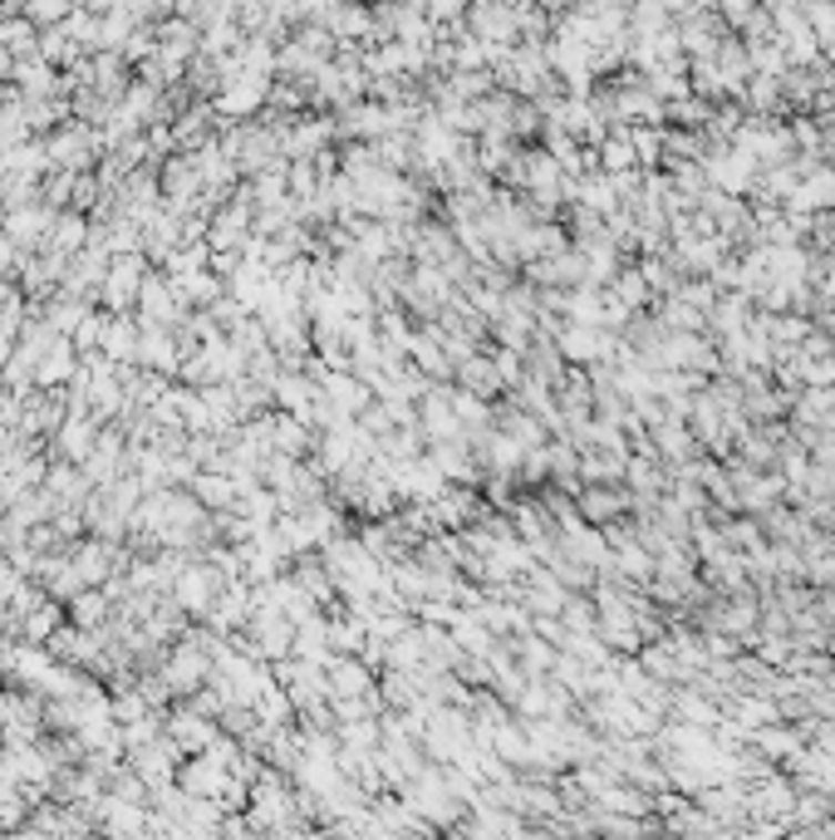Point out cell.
I'll use <instances>...</instances> for the list:
<instances>
[{"instance_id": "4", "label": "cell", "mask_w": 835, "mask_h": 840, "mask_svg": "<svg viewBox=\"0 0 835 840\" xmlns=\"http://www.w3.org/2000/svg\"><path fill=\"white\" fill-rule=\"evenodd\" d=\"M30 10H35V20H54L60 10H70V0H30Z\"/></svg>"}, {"instance_id": "3", "label": "cell", "mask_w": 835, "mask_h": 840, "mask_svg": "<svg viewBox=\"0 0 835 840\" xmlns=\"http://www.w3.org/2000/svg\"><path fill=\"white\" fill-rule=\"evenodd\" d=\"M197 502H232V482H226V477H197Z\"/></svg>"}, {"instance_id": "2", "label": "cell", "mask_w": 835, "mask_h": 840, "mask_svg": "<svg viewBox=\"0 0 835 840\" xmlns=\"http://www.w3.org/2000/svg\"><path fill=\"white\" fill-rule=\"evenodd\" d=\"M109 619V600H99V595H79L74 600V624L79 629H94V624H104Z\"/></svg>"}, {"instance_id": "1", "label": "cell", "mask_w": 835, "mask_h": 840, "mask_svg": "<svg viewBox=\"0 0 835 840\" xmlns=\"http://www.w3.org/2000/svg\"><path fill=\"white\" fill-rule=\"evenodd\" d=\"M167 733H173V742L182 747V752H197V747H207V742H212V728L197 718V713H177L173 728H167Z\"/></svg>"}]
</instances>
